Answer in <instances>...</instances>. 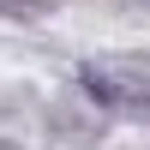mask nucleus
Segmentation results:
<instances>
[{
	"mask_svg": "<svg viewBox=\"0 0 150 150\" xmlns=\"http://www.w3.org/2000/svg\"><path fill=\"white\" fill-rule=\"evenodd\" d=\"M0 12H12V18H36V12H48V0H0Z\"/></svg>",
	"mask_w": 150,
	"mask_h": 150,
	"instance_id": "f03ea898",
	"label": "nucleus"
},
{
	"mask_svg": "<svg viewBox=\"0 0 150 150\" xmlns=\"http://www.w3.org/2000/svg\"><path fill=\"white\" fill-rule=\"evenodd\" d=\"M78 84L114 114H150V60L114 54V60H84Z\"/></svg>",
	"mask_w": 150,
	"mask_h": 150,
	"instance_id": "f257e3e1",
	"label": "nucleus"
}]
</instances>
